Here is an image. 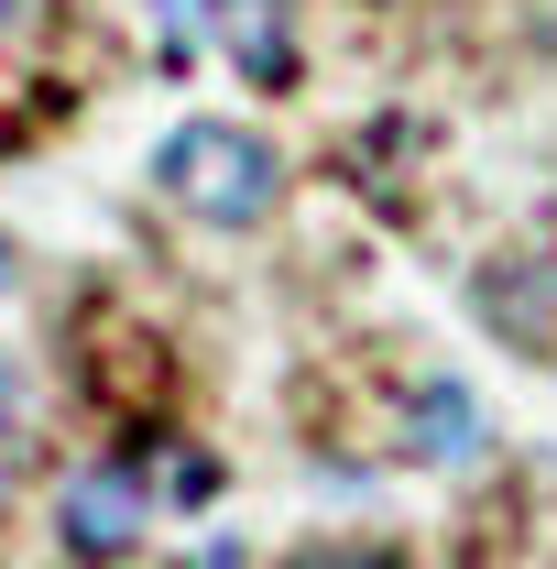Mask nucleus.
Here are the masks:
<instances>
[{"instance_id":"nucleus-1","label":"nucleus","mask_w":557,"mask_h":569,"mask_svg":"<svg viewBox=\"0 0 557 569\" xmlns=\"http://www.w3.org/2000/svg\"><path fill=\"white\" fill-rule=\"evenodd\" d=\"M153 187L186 219H209V230H252L284 198V164H274V142H252L241 121H175L153 142Z\"/></svg>"},{"instance_id":"nucleus-2","label":"nucleus","mask_w":557,"mask_h":569,"mask_svg":"<svg viewBox=\"0 0 557 569\" xmlns=\"http://www.w3.org/2000/svg\"><path fill=\"white\" fill-rule=\"evenodd\" d=\"M142 526H153V482H142L132 460H77L67 471L55 537H67L77 559H121V548H142Z\"/></svg>"},{"instance_id":"nucleus-3","label":"nucleus","mask_w":557,"mask_h":569,"mask_svg":"<svg viewBox=\"0 0 557 569\" xmlns=\"http://www.w3.org/2000/svg\"><path fill=\"white\" fill-rule=\"evenodd\" d=\"M209 33L252 88H284L295 77V11L284 0H209Z\"/></svg>"},{"instance_id":"nucleus-4","label":"nucleus","mask_w":557,"mask_h":569,"mask_svg":"<svg viewBox=\"0 0 557 569\" xmlns=\"http://www.w3.org/2000/svg\"><path fill=\"white\" fill-rule=\"evenodd\" d=\"M405 427H416V438H405L416 460H470V449H482V417H470L459 383H426L416 406H405Z\"/></svg>"},{"instance_id":"nucleus-5","label":"nucleus","mask_w":557,"mask_h":569,"mask_svg":"<svg viewBox=\"0 0 557 569\" xmlns=\"http://www.w3.org/2000/svg\"><path fill=\"white\" fill-rule=\"evenodd\" d=\"M306 569H383L372 548H340V559H306Z\"/></svg>"},{"instance_id":"nucleus-6","label":"nucleus","mask_w":557,"mask_h":569,"mask_svg":"<svg viewBox=\"0 0 557 569\" xmlns=\"http://www.w3.org/2000/svg\"><path fill=\"white\" fill-rule=\"evenodd\" d=\"M22 417V383H11V361H0V427Z\"/></svg>"},{"instance_id":"nucleus-7","label":"nucleus","mask_w":557,"mask_h":569,"mask_svg":"<svg viewBox=\"0 0 557 569\" xmlns=\"http://www.w3.org/2000/svg\"><path fill=\"white\" fill-rule=\"evenodd\" d=\"M0 503H11V427H0Z\"/></svg>"},{"instance_id":"nucleus-8","label":"nucleus","mask_w":557,"mask_h":569,"mask_svg":"<svg viewBox=\"0 0 557 569\" xmlns=\"http://www.w3.org/2000/svg\"><path fill=\"white\" fill-rule=\"evenodd\" d=\"M22 11H33V0H0V33H11V22H22Z\"/></svg>"},{"instance_id":"nucleus-9","label":"nucleus","mask_w":557,"mask_h":569,"mask_svg":"<svg viewBox=\"0 0 557 569\" xmlns=\"http://www.w3.org/2000/svg\"><path fill=\"white\" fill-rule=\"evenodd\" d=\"M0 274H11V252H0Z\"/></svg>"}]
</instances>
